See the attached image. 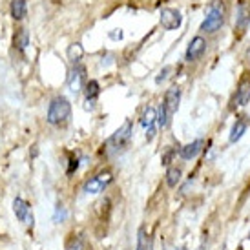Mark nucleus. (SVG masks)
Listing matches in <instances>:
<instances>
[{
	"label": "nucleus",
	"mask_w": 250,
	"mask_h": 250,
	"mask_svg": "<svg viewBox=\"0 0 250 250\" xmlns=\"http://www.w3.org/2000/svg\"><path fill=\"white\" fill-rule=\"evenodd\" d=\"M161 26L168 31H172V29H177L181 28V24H183V17L177 9H172V7H165L163 11H161Z\"/></svg>",
	"instance_id": "8"
},
{
	"label": "nucleus",
	"mask_w": 250,
	"mask_h": 250,
	"mask_svg": "<svg viewBox=\"0 0 250 250\" xmlns=\"http://www.w3.org/2000/svg\"><path fill=\"white\" fill-rule=\"evenodd\" d=\"M250 26V0H239L237 4V19L236 29L239 33H245V29Z\"/></svg>",
	"instance_id": "10"
},
{
	"label": "nucleus",
	"mask_w": 250,
	"mask_h": 250,
	"mask_svg": "<svg viewBox=\"0 0 250 250\" xmlns=\"http://www.w3.org/2000/svg\"><path fill=\"white\" fill-rule=\"evenodd\" d=\"M170 119H172V115L168 113V110L165 108V104L161 103L159 110H157V126H159V128H167L168 123H170Z\"/></svg>",
	"instance_id": "21"
},
{
	"label": "nucleus",
	"mask_w": 250,
	"mask_h": 250,
	"mask_svg": "<svg viewBox=\"0 0 250 250\" xmlns=\"http://www.w3.org/2000/svg\"><path fill=\"white\" fill-rule=\"evenodd\" d=\"M179 101H181V90L179 86H172V88H168L167 93H165V101H163V104L165 108L168 110L170 115H174L177 108H179Z\"/></svg>",
	"instance_id": "12"
},
{
	"label": "nucleus",
	"mask_w": 250,
	"mask_h": 250,
	"mask_svg": "<svg viewBox=\"0 0 250 250\" xmlns=\"http://www.w3.org/2000/svg\"><path fill=\"white\" fill-rule=\"evenodd\" d=\"M86 83L88 81H86V70H84V66L75 64L70 70V73H68V88L73 93H79L86 86Z\"/></svg>",
	"instance_id": "7"
},
{
	"label": "nucleus",
	"mask_w": 250,
	"mask_h": 250,
	"mask_svg": "<svg viewBox=\"0 0 250 250\" xmlns=\"http://www.w3.org/2000/svg\"><path fill=\"white\" fill-rule=\"evenodd\" d=\"M249 239H250V232H249Z\"/></svg>",
	"instance_id": "29"
},
{
	"label": "nucleus",
	"mask_w": 250,
	"mask_h": 250,
	"mask_svg": "<svg viewBox=\"0 0 250 250\" xmlns=\"http://www.w3.org/2000/svg\"><path fill=\"white\" fill-rule=\"evenodd\" d=\"M126 250H128V249H126Z\"/></svg>",
	"instance_id": "30"
},
{
	"label": "nucleus",
	"mask_w": 250,
	"mask_h": 250,
	"mask_svg": "<svg viewBox=\"0 0 250 250\" xmlns=\"http://www.w3.org/2000/svg\"><path fill=\"white\" fill-rule=\"evenodd\" d=\"M110 39H113V41H121L123 39V31L121 29H113L110 33Z\"/></svg>",
	"instance_id": "27"
},
{
	"label": "nucleus",
	"mask_w": 250,
	"mask_h": 250,
	"mask_svg": "<svg viewBox=\"0 0 250 250\" xmlns=\"http://www.w3.org/2000/svg\"><path fill=\"white\" fill-rule=\"evenodd\" d=\"M71 117V103L66 97L59 95L48 106V123L51 126L66 125Z\"/></svg>",
	"instance_id": "1"
},
{
	"label": "nucleus",
	"mask_w": 250,
	"mask_h": 250,
	"mask_svg": "<svg viewBox=\"0 0 250 250\" xmlns=\"http://www.w3.org/2000/svg\"><path fill=\"white\" fill-rule=\"evenodd\" d=\"M28 13V4L26 0H13L11 2V17L15 21H22Z\"/></svg>",
	"instance_id": "18"
},
{
	"label": "nucleus",
	"mask_w": 250,
	"mask_h": 250,
	"mask_svg": "<svg viewBox=\"0 0 250 250\" xmlns=\"http://www.w3.org/2000/svg\"><path fill=\"white\" fill-rule=\"evenodd\" d=\"M13 212L17 219L22 221L28 229H33V212L29 208V203L24 201L22 197H15L13 199Z\"/></svg>",
	"instance_id": "5"
},
{
	"label": "nucleus",
	"mask_w": 250,
	"mask_h": 250,
	"mask_svg": "<svg viewBox=\"0 0 250 250\" xmlns=\"http://www.w3.org/2000/svg\"><path fill=\"white\" fill-rule=\"evenodd\" d=\"M234 103H236V106H247L250 103V75L241 79V83L237 86Z\"/></svg>",
	"instance_id": "13"
},
{
	"label": "nucleus",
	"mask_w": 250,
	"mask_h": 250,
	"mask_svg": "<svg viewBox=\"0 0 250 250\" xmlns=\"http://www.w3.org/2000/svg\"><path fill=\"white\" fill-rule=\"evenodd\" d=\"M137 250H153V239L145 227H141L137 232Z\"/></svg>",
	"instance_id": "16"
},
{
	"label": "nucleus",
	"mask_w": 250,
	"mask_h": 250,
	"mask_svg": "<svg viewBox=\"0 0 250 250\" xmlns=\"http://www.w3.org/2000/svg\"><path fill=\"white\" fill-rule=\"evenodd\" d=\"M83 57H84V48L79 42H73L70 48H68V59H70L71 62H73V66H75V64H79L83 61Z\"/></svg>",
	"instance_id": "19"
},
{
	"label": "nucleus",
	"mask_w": 250,
	"mask_h": 250,
	"mask_svg": "<svg viewBox=\"0 0 250 250\" xmlns=\"http://www.w3.org/2000/svg\"><path fill=\"white\" fill-rule=\"evenodd\" d=\"M177 153H179L177 150H168V152L163 155V159H161L163 161V165H165V167H170V163L174 161V157L177 155Z\"/></svg>",
	"instance_id": "25"
},
{
	"label": "nucleus",
	"mask_w": 250,
	"mask_h": 250,
	"mask_svg": "<svg viewBox=\"0 0 250 250\" xmlns=\"http://www.w3.org/2000/svg\"><path fill=\"white\" fill-rule=\"evenodd\" d=\"M15 46L21 49V51H24V49L29 46V33L28 29H19L17 31V35H15Z\"/></svg>",
	"instance_id": "20"
},
{
	"label": "nucleus",
	"mask_w": 250,
	"mask_h": 250,
	"mask_svg": "<svg viewBox=\"0 0 250 250\" xmlns=\"http://www.w3.org/2000/svg\"><path fill=\"white\" fill-rule=\"evenodd\" d=\"M141 125L146 128V141H152L157 133V111L155 108L148 106L141 117Z\"/></svg>",
	"instance_id": "9"
},
{
	"label": "nucleus",
	"mask_w": 250,
	"mask_h": 250,
	"mask_svg": "<svg viewBox=\"0 0 250 250\" xmlns=\"http://www.w3.org/2000/svg\"><path fill=\"white\" fill-rule=\"evenodd\" d=\"M223 24H225V6L219 0H214L201 24V31H205V33H215L217 29L223 28Z\"/></svg>",
	"instance_id": "2"
},
{
	"label": "nucleus",
	"mask_w": 250,
	"mask_h": 250,
	"mask_svg": "<svg viewBox=\"0 0 250 250\" xmlns=\"http://www.w3.org/2000/svg\"><path fill=\"white\" fill-rule=\"evenodd\" d=\"M203 146H205V141L203 139H195L192 143H188V145L181 146L179 148V157L185 161H192L195 159L199 153H201Z\"/></svg>",
	"instance_id": "11"
},
{
	"label": "nucleus",
	"mask_w": 250,
	"mask_h": 250,
	"mask_svg": "<svg viewBox=\"0 0 250 250\" xmlns=\"http://www.w3.org/2000/svg\"><path fill=\"white\" fill-rule=\"evenodd\" d=\"M181 250H188V249H187V247H183V249H181Z\"/></svg>",
	"instance_id": "28"
},
{
	"label": "nucleus",
	"mask_w": 250,
	"mask_h": 250,
	"mask_svg": "<svg viewBox=\"0 0 250 250\" xmlns=\"http://www.w3.org/2000/svg\"><path fill=\"white\" fill-rule=\"evenodd\" d=\"M172 70H174L172 66H165V68H163V70L159 71V75L155 77V83H157V84H163V83H165V81H167L168 77H170Z\"/></svg>",
	"instance_id": "23"
},
{
	"label": "nucleus",
	"mask_w": 250,
	"mask_h": 250,
	"mask_svg": "<svg viewBox=\"0 0 250 250\" xmlns=\"http://www.w3.org/2000/svg\"><path fill=\"white\" fill-rule=\"evenodd\" d=\"M53 219H55V223H62L64 219H66V208H64L62 205L59 203L55 208V215H53Z\"/></svg>",
	"instance_id": "24"
},
{
	"label": "nucleus",
	"mask_w": 250,
	"mask_h": 250,
	"mask_svg": "<svg viewBox=\"0 0 250 250\" xmlns=\"http://www.w3.org/2000/svg\"><path fill=\"white\" fill-rule=\"evenodd\" d=\"M99 93H101V84L95 81V79H91L86 83L84 86V95H86V108L91 110L93 104H95V99L99 97Z\"/></svg>",
	"instance_id": "14"
},
{
	"label": "nucleus",
	"mask_w": 250,
	"mask_h": 250,
	"mask_svg": "<svg viewBox=\"0 0 250 250\" xmlns=\"http://www.w3.org/2000/svg\"><path fill=\"white\" fill-rule=\"evenodd\" d=\"M77 168H79V157H70V165H68V170H66V174L71 175V174H75L77 172Z\"/></svg>",
	"instance_id": "26"
},
{
	"label": "nucleus",
	"mask_w": 250,
	"mask_h": 250,
	"mask_svg": "<svg viewBox=\"0 0 250 250\" xmlns=\"http://www.w3.org/2000/svg\"><path fill=\"white\" fill-rule=\"evenodd\" d=\"M181 177H183V170H181L179 167H168L167 175H165V179H167L168 187L175 188L181 183Z\"/></svg>",
	"instance_id": "17"
},
{
	"label": "nucleus",
	"mask_w": 250,
	"mask_h": 250,
	"mask_svg": "<svg viewBox=\"0 0 250 250\" xmlns=\"http://www.w3.org/2000/svg\"><path fill=\"white\" fill-rule=\"evenodd\" d=\"M66 250H84V243L81 237H70V241L66 243Z\"/></svg>",
	"instance_id": "22"
},
{
	"label": "nucleus",
	"mask_w": 250,
	"mask_h": 250,
	"mask_svg": "<svg viewBox=\"0 0 250 250\" xmlns=\"http://www.w3.org/2000/svg\"><path fill=\"white\" fill-rule=\"evenodd\" d=\"M247 128H249V119L247 117H239L234 123V126H232V130H230V137L229 141L234 145V143H237V141L241 139L245 135V132H247Z\"/></svg>",
	"instance_id": "15"
},
{
	"label": "nucleus",
	"mask_w": 250,
	"mask_h": 250,
	"mask_svg": "<svg viewBox=\"0 0 250 250\" xmlns=\"http://www.w3.org/2000/svg\"><path fill=\"white\" fill-rule=\"evenodd\" d=\"M113 181V175H111L110 170H103L99 172L97 175H93L90 179L84 183L83 192L84 194H103L106 188L110 187V183Z\"/></svg>",
	"instance_id": "3"
},
{
	"label": "nucleus",
	"mask_w": 250,
	"mask_h": 250,
	"mask_svg": "<svg viewBox=\"0 0 250 250\" xmlns=\"http://www.w3.org/2000/svg\"><path fill=\"white\" fill-rule=\"evenodd\" d=\"M132 139V121H125V125L108 139V146L111 150H123Z\"/></svg>",
	"instance_id": "4"
},
{
	"label": "nucleus",
	"mask_w": 250,
	"mask_h": 250,
	"mask_svg": "<svg viewBox=\"0 0 250 250\" xmlns=\"http://www.w3.org/2000/svg\"><path fill=\"white\" fill-rule=\"evenodd\" d=\"M205 51H207V41H205V37L201 35L194 37L190 41V44H188L187 53H185V61L187 62H195V61H199L205 55Z\"/></svg>",
	"instance_id": "6"
}]
</instances>
